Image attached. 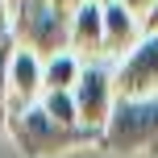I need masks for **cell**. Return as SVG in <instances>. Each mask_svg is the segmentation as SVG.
I'll return each instance as SVG.
<instances>
[{"label": "cell", "instance_id": "cell-8", "mask_svg": "<svg viewBox=\"0 0 158 158\" xmlns=\"http://www.w3.org/2000/svg\"><path fill=\"white\" fill-rule=\"evenodd\" d=\"M38 100H42V58L17 46L13 67H8V108H29Z\"/></svg>", "mask_w": 158, "mask_h": 158}, {"label": "cell", "instance_id": "cell-4", "mask_svg": "<svg viewBox=\"0 0 158 158\" xmlns=\"http://www.w3.org/2000/svg\"><path fill=\"white\" fill-rule=\"evenodd\" d=\"M75 96V112H79V125L87 133L100 137V129L108 125L112 117V104H117V83H112V67H104V58H92L83 63L79 71V83L71 87Z\"/></svg>", "mask_w": 158, "mask_h": 158}, {"label": "cell", "instance_id": "cell-7", "mask_svg": "<svg viewBox=\"0 0 158 158\" xmlns=\"http://www.w3.org/2000/svg\"><path fill=\"white\" fill-rule=\"evenodd\" d=\"M71 50L83 63L104 58V4L100 0H87L83 8L71 13Z\"/></svg>", "mask_w": 158, "mask_h": 158}, {"label": "cell", "instance_id": "cell-2", "mask_svg": "<svg viewBox=\"0 0 158 158\" xmlns=\"http://www.w3.org/2000/svg\"><path fill=\"white\" fill-rule=\"evenodd\" d=\"M8 33L21 50L46 63V58L71 50V13L46 4V0H17L13 17H8Z\"/></svg>", "mask_w": 158, "mask_h": 158}, {"label": "cell", "instance_id": "cell-16", "mask_svg": "<svg viewBox=\"0 0 158 158\" xmlns=\"http://www.w3.org/2000/svg\"><path fill=\"white\" fill-rule=\"evenodd\" d=\"M0 38H4V33H0Z\"/></svg>", "mask_w": 158, "mask_h": 158}, {"label": "cell", "instance_id": "cell-6", "mask_svg": "<svg viewBox=\"0 0 158 158\" xmlns=\"http://www.w3.org/2000/svg\"><path fill=\"white\" fill-rule=\"evenodd\" d=\"M100 4H104V58H125L146 38L142 17L129 13L121 0H100Z\"/></svg>", "mask_w": 158, "mask_h": 158}, {"label": "cell", "instance_id": "cell-3", "mask_svg": "<svg viewBox=\"0 0 158 158\" xmlns=\"http://www.w3.org/2000/svg\"><path fill=\"white\" fill-rule=\"evenodd\" d=\"M96 146L112 154H158V96L117 100Z\"/></svg>", "mask_w": 158, "mask_h": 158}, {"label": "cell", "instance_id": "cell-14", "mask_svg": "<svg viewBox=\"0 0 158 158\" xmlns=\"http://www.w3.org/2000/svg\"><path fill=\"white\" fill-rule=\"evenodd\" d=\"M46 4H54V8H63V13H75V8H83L87 0H46Z\"/></svg>", "mask_w": 158, "mask_h": 158}, {"label": "cell", "instance_id": "cell-12", "mask_svg": "<svg viewBox=\"0 0 158 158\" xmlns=\"http://www.w3.org/2000/svg\"><path fill=\"white\" fill-rule=\"evenodd\" d=\"M121 4H125L129 13H137V17H146V13H150V8H154V0H121Z\"/></svg>", "mask_w": 158, "mask_h": 158}, {"label": "cell", "instance_id": "cell-1", "mask_svg": "<svg viewBox=\"0 0 158 158\" xmlns=\"http://www.w3.org/2000/svg\"><path fill=\"white\" fill-rule=\"evenodd\" d=\"M4 129L13 137V146L25 158H54L63 150H75V146H92L96 133L87 129H67L50 117L42 104H29V108H8L4 112Z\"/></svg>", "mask_w": 158, "mask_h": 158}, {"label": "cell", "instance_id": "cell-13", "mask_svg": "<svg viewBox=\"0 0 158 158\" xmlns=\"http://www.w3.org/2000/svg\"><path fill=\"white\" fill-rule=\"evenodd\" d=\"M142 29H146V33H158V0H154V8H150V13L142 17Z\"/></svg>", "mask_w": 158, "mask_h": 158}, {"label": "cell", "instance_id": "cell-15", "mask_svg": "<svg viewBox=\"0 0 158 158\" xmlns=\"http://www.w3.org/2000/svg\"><path fill=\"white\" fill-rule=\"evenodd\" d=\"M8 17H13V13H8V4L0 0V33H8Z\"/></svg>", "mask_w": 158, "mask_h": 158}, {"label": "cell", "instance_id": "cell-10", "mask_svg": "<svg viewBox=\"0 0 158 158\" xmlns=\"http://www.w3.org/2000/svg\"><path fill=\"white\" fill-rule=\"evenodd\" d=\"M38 104L58 121V125H67V129H83V125H79V112H75V96H71V92H42Z\"/></svg>", "mask_w": 158, "mask_h": 158}, {"label": "cell", "instance_id": "cell-11", "mask_svg": "<svg viewBox=\"0 0 158 158\" xmlns=\"http://www.w3.org/2000/svg\"><path fill=\"white\" fill-rule=\"evenodd\" d=\"M13 54H17V42H13V33H4L0 38V117L8 108V67H13Z\"/></svg>", "mask_w": 158, "mask_h": 158}, {"label": "cell", "instance_id": "cell-5", "mask_svg": "<svg viewBox=\"0 0 158 158\" xmlns=\"http://www.w3.org/2000/svg\"><path fill=\"white\" fill-rule=\"evenodd\" d=\"M112 83H117V100L158 96V33H146L125 58H117Z\"/></svg>", "mask_w": 158, "mask_h": 158}, {"label": "cell", "instance_id": "cell-9", "mask_svg": "<svg viewBox=\"0 0 158 158\" xmlns=\"http://www.w3.org/2000/svg\"><path fill=\"white\" fill-rule=\"evenodd\" d=\"M79 71H83V58L75 50H63V54L46 58L42 63V92H71L79 83Z\"/></svg>", "mask_w": 158, "mask_h": 158}]
</instances>
